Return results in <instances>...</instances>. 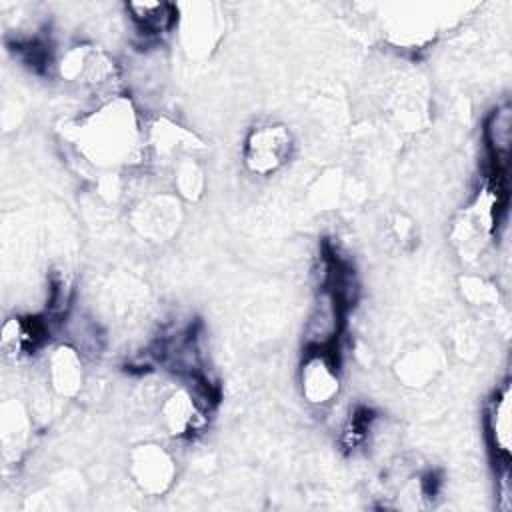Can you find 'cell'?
Returning <instances> with one entry per match:
<instances>
[{
	"label": "cell",
	"mask_w": 512,
	"mask_h": 512,
	"mask_svg": "<svg viewBox=\"0 0 512 512\" xmlns=\"http://www.w3.org/2000/svg\"><path fill=\"white\" fill-rule=\"evenodd\" d=\"M78 144L96 164L114 166L136 160L144 148V130L130 102L112 98L78 126Z\"/></svg>",
	"instance_id": "6da1fadb"
},
{
	"label": "cell",
	"mask_w": 512,
	"mask_h": 512,
	"mask_svg": "<svg viewBox=\"0 0 512 512\" xmlns=\"http://www.w3.org/2000/svg\"><path fill=\"white\" fill-rule=\"evenodd\" d=\"M292 150L294 136L284 124H262L246 138L244 164L256 176H270L290 160Z\"/></svg>",
	"instance_id": "7a4b0ae2"
},
{
	"label": "cell",
	"mask_w": 512,
	"mask_h": 512,
	"mask_svg": "<svg viewBox=\"0 0 512 512\" xmlns=\"http://www.w3.org/2000/svg\"><path fill=\"white\" fill-rule=\"evenodd\" d=\"M302 396L316 406L328 404L340 390L338 358L334 348H306L300 366Z\"/></svg>",
	"instance_id": "3957f363"
},
{
	"label": "cell",
	"mask_w": 512,
	"mask_h": 512,
	"mask_svg": "<svg viewBox=\"0 0 512 512\" xmlns=\"http://www.w3.org/2000/svg\"><path fill=\"white\" fill-rule=\"evenodd\" d=\"M210 394L200 392L198 388H178L166 396L160 406L162 420L170 434L174 436H192L202 430L208 420Z\"/></svg>",
	"instance_id": "277c9868"
},
{
	"label": "cell",
	"mask_w": 512,
	"mask_h": 512,
	"mask_svg": "<svg viewBox=\"0 0 512 512\" xmlns=\"http://www.w3.org/2000/svg\"><path fill=\"white\" fill-rule=\"evenodd\" d=\"M130 472L142 492L156 496L170 488L176 466L172 456L162 446L142 444L132 452Z\"/></svg>",
	"instance_id": "5b68a950"
},
{
	"label": "cell",
	"mask_w": 512,
	"mask_h": 512,
	"mask_svg": "<svg viewBox=\"0 0 512 512\" xmlns=\"http://www.w3.org/2000/svg\"><path fill=\"white\" fill-rule=\"evenodd\" d=\"M342 308L344 300L330 286H324L312 304L304 328L306 348H334L340 334Z\"/></svg>",
	"instance_id": "8992f818"
},
{
	"label": "cell",
	"mask_w": 512,
	"mask_h": 512,
	"mask_svg": "<svg viewBox=\"0 0 512 512\" xmlns=\"http://www.w3.org/2000/svg\"><path fill=\"white\" fill-rule=\"evenodd\" d=\"M512 408H510V384H502L486 410V434L498 460L506 466L512 448Z\"/></svg>",
	"instance_id": "52a82bcc"
},
{
	"label": "cell",
	"mask_w": 512,
	"mask_h": 512,
	"mask_svg": "<svg viewBox=\"0 0 512 512\" xmlns=\"http://www.w3.org/2000/svg\"><path fill=\"white\" fill-rule=\"evenodd\" d=\"M46 376L60 396H74L82 386V360L76 348L60 344L48 356Z\"/></svg>",
	"instance_id": "ba28073f"
},
{
	"label": "cell",
	"mask_w": 512,
	"mask_h": 512,
	"mask_svg": "<svg viewBox=\"0 0 512 512\" xmlns=\"http://www.w3.org/2000/svg\"><path fill=\"white\" fill-rule=\"evenodd\" d=\"M44 338V326L36 318H10L2 328V350L18 360L30 356Z\"/></svg>",
	"instance_id": "9c48e42d"
},
{
	"label": "cell",
	"mask_w": 512,
	"mask_h": 512,
	"mask_svg": "<svg viewBox=\"0 0 512 512\" xmlns=\"http://www.w3.org/2000/svg\"><path fill=\"white\" fill-rule=\"evenodd\" d=\"M132 22L146 36H158L176 26L178 8L168 2H130L126 4Z\"/></svg>",
	"instance_id": "30bf717a"
}]
</instances>
